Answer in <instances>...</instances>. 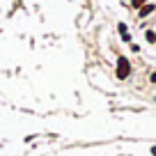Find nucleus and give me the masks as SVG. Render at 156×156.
Masks as SVG:
<instances>
[{"mask_svg":"<svg viewBox=\"0 0 156 156\" xmlns=\"http://www.w3.org/2000/svg\"><path fill=\"white\" fill-rule=\"evenodd\" d=\"M129 71H131L129 60H126V58H119V62H117V78H126Z\"/></svg>","mask_w":156,"mask_h":156,"instance_id":"obj_1","label":"nucleus"},{"mask_svg":"<svg viewBox=\"0 0 156 156\" xmlns=\"http://www.w3.org/2000/svg\"><path fill=\"white\" fill-rule=\"evenodd\" d=\"M147 39H149L151 44H156V34H154V32H147Z\"/></svg>","mask_w":156,"mask_h":156,"instance_id":"obj_2","label":"nucleus"},{"mask_svg":"<svg viewBox=\"0 0 156 156\" xmlns=\"http://www.w3.org/2000/svg\"><path fill=\"white\" fill-rule=\"evenodd\" d=\"M145 5V0H133V7H142Z\"/></svg>","mask_w":156,"mask_h":156,"instance_id":"obj_3","label":"nucleus"}]
</instances>
